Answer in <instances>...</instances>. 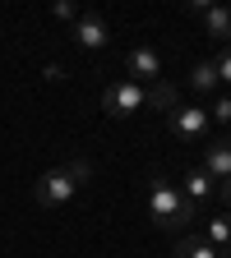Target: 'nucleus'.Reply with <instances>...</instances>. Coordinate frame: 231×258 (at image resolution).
<instances>
[{
    "instance_id": "nucleus-1",
    "label": "nucleus",
    "mask_w": 231,
    "mask_h": 258,
    "mask_svg": "<svg viewBox=\"0 0 231 258\" xmlns=\"http://www.w3.org/2000/svg\"><path fill=\"white\" fill-rule=\"evenodd\" d=\"M194 212H199V208L180 194V184H171L167 175L148 180V217L162 226V231H185V226L194 221Z\"/></svg>"
},
{
    "instance_id": "nucleus-2",
    "label": "nucleus",
    "mask_w": 231,
    "mask_h": 258,
    "mask_svg": "<svg viewBox=\"0 0 231 258\" xmlns=\"http://www.w3.org/2000/svg\"><path fill=\"white\" fill-rule=\"evenodd\" d=\"M79 194V180L65 171V166H56V171H47L37 184H32V199H37L42 208H60V203H70Z\"/></svg>"
},
{
    "instance_id": "nucleus-3",
    "label": "nucleus",
    "mask_w": 231,
    "mask_h": 258,
    "mask_svg": "<svg viewBox=\"0 0 231 258\" xmlns=\"http://www.w3.org/2000/svg\"><path fill=\"white\" fill-rule=\"evenodd\" d=\"M139 106H148V88L134 83V79L111 83V88L102 92V111H107V115H134Z\"/></svg>"
},
{
    "instance_id": "nucleus-4",
    "label": "nucleus",
    "mask_w": 231,
    "mask_h": 258,
    "mask_svg": "<svg viewBox=\"0 0 231 258\" xmlns=\"http://www.w3.org/2000/svg\"><path fill=\"white\" fill-rule=\"evenodd\" d=\"M208 111L204 106H176V111H167V124H171V134H180V139H199L204 129H208Z\"/></svg>"
},
{
    "instance_id": "nucleus-5",
    "label": "nucleus",
    "mask_w": 231,
    "mask_h": 258,
    "mask_svg": "<svg viewBox=\"0 0 231 258\" xmlns=\"http://www.w3.org/2000/svg\"><path fill=\"white\" fill-rule=\"evenodd\" d=\"M125 64H129V74H134V83H144V79H162V55L153 51V46H134L125 55Z\"/></svg>"
},
{
    "instance_id": "nucleus-6",
    "label": "nucleus",
    "mask_w": 231,
    "mask_h": 258,
    "mask_svg": "<svg viewBox=\"0 0 231 258\" xmlns=\"http://www.w3.org/2000/svg\"><path fill=\"white\" fill-rule=\"evenodd\" d=\"M204 171H208V180H231V139H217L204 152Z\"/></svg>"
},
{
    "instance_id": "nucleus-7",
    "label": "nucleus",
    "mask_w": 231,
    "mask_h": 258,
    "mask_svg": "<svg viewBox=\"0 0 231 258\" xmlns=\"http://www.w3.org/2000/svg\"><path fill=\"white\" fill-rule=\"evenodd\" d=\"M74 42H79L83 51H102V46H107V23L97 19V14L79 19V28H74Z\"/></svg>"
},
{
    "instance_id": "nucleus-8",
    "label": "nucleus",
    "mask_w": 231,
    "mask_h": 258,
    "mask_svg": "<svg viewBox=\"0 0 231 258\" xmlns=\"http://www.w3.org/2000/svg\"><path fill=\"white\" fill-rule=\"evenodd\" d=\"M171 258H217V249L204 240V235H180L171 244Z\"/></svg>"
},
{
    "instance_id": "nucleus-9",
    "label": "nucleus",
    "mask_w": 231,
    "mask_h": 258,
    "mask_svg": "<svg viewBox=\"0 0 231 258\" xmlns=\"http://www.w3.org/2000/svg\"><path fill=\"white\" fill-rule=\"evenodd\" d=\"M204 240L217 249V244H231V212H213L204 221Z\"/></svg>"
},
{
    "instance_id": "nucleus-10",
    "label": "nucleus",
    "mask_w": 231,
    "mask_h": 258,
    "mask_svg": "<svg viewBox=\"0 0 231 258\" xmlns=\"http://www.w3.org/2000/svg\"><path fill=\"white\" fill-rule=\"evenodd\" d=\"M208 194H213V180H208V171H204V166H199V171H190V175H185V199H190L194 208H199V203L208 199Z\"/></svg>"
},
{
    "instance_id": "nucleus-11",
    "label": "nucleus",
    "mask_w": 231,
    "mask_h": 258,
    "mask_svg": "<svg viewBox=\"0 0 231 258\" xmlns=\"http://www.w3.org/2000/svg\"><path fill=\"white\" fill-rule=\"evenodd\" d=\"M148 106H157V111H176L180 102H176V88L167 83V79H157L153 88H148Z\"/></svg>"
},
{
    "instance_id": "nucleus-12",
    "label": "nucleus",
    "mask_w": 231,
    "mask_h": 258,
    "mask_svg": "<svg viewBox=\"0 0 231 258\" xmlns=\"http://www.w3.org/2000/svg\"><path fill=\"white\" fill-rule=\"evenodd\" d=\"M204 28L213 32V37H231V10L208 5V10H204Z\"/></svg>"
},
{
    "instance_id": "nucleus-13",
    "label": "nucleus",
    "mask_w": 231,
    "mask_h": 258,
    "mask_svg": "<svg viewBox=\"0 0 231 258\" xmlns=\"http://www.w3.org/2000/svg\"><path fill=\"white\" fill-rule=\"evenodd\" d=\"M190 88H194V92H213V88H217V70H213V60H199V64L190 70Z\"/></svg>"
},
{
    "instance_id": "nucleus-14",
    "label": "nucleus",
    "mask_w": 231,
    "mask_h": 258,
    "mask_svg": "<svg viewBox=\"0 0 231 258\" xmlns=\"http://www.w3.org/2000/svg\"><path fill=\"white\" fill-rule=\"evenodd\" d=\"M213 70H217V79H226V83H231V46H226V51L213 60Z\"/></svg>"
},
{
    "instance_id": "nucleus-15",
    "label": "nucleus",
    "mask_w": 231,
    "mask_h": 258,
    "mask_svg": "<svg viewBox=\"0 0 231 258\" xmlns=\"http://www.w3.org/2000/svg\"><path fill=\"white\" fill-rule=\"evenodd\" d=\"M65 171H70V175H74L79 184H83V180L93 175V166H88V161H65Z\"/></svg>"
},
{
    "instance_id": "nucleus-16",
    "label": "nucleus",
    "mask_w": 231,
    "mask_h": 258,
    "mask_svg": "<svg viewBox=\"0 0 231 258\" xmlns=\"http://www.w3.org/2000/svg\"><path fill=\"white\" fill-rule=\"evenodd\" d=\"M213 115H217V120H231V92H226V97H217V102H213Z\"/></svg>"
},
{
    "instance_id": "nucleus-17",
    "label": "nucleus",
    "mask_w": 231,
    "mask_h": 258,
    "mask_svg": "<svg viewBox=\"0 0 231 258\" xmlns=\"http://www.w3.org/2000/svg\"><path fill=\"white\" fill-rule=\"evenodd\" d=\"M51 14H56V19H74V14H79V10H74V5H70V0H56V5H51Z\"/></svg>"
},
{
    "instance_id": "nucleus-18",
    "label": "nucleus",
    "mask_w": 231,
    "mask_h": 258,
    "mask_svg": "<svg viewBox=\"0 0 231 258\" xmlns=\"http://www.w3.org/2000/svg\"><path fill=\"white\" fill-rule=\"evenodd\" d=\"M222 199H226V203H231V180H226V184H222Z\"/></svg>"
}]
</instances>
